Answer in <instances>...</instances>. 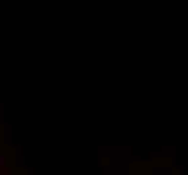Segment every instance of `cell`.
Listing matches in <instances>:
<instances>
[{"instance_id":"obj_1","label":"cell","mask_w":188,"mask_h":175,"mask_svg":"<svg viewBox=\"0 0 188 175\" xmlns=\"http://www.w3.org/2000/svg\"><path fill=\"white\" fill-rule=\"evenodd\" d=\"M0 122L1 124L6 122V104L4 102L0 104Z\"/></svg>"}]
</instances>
